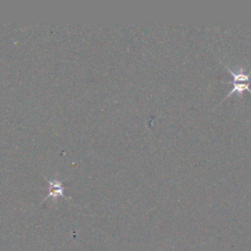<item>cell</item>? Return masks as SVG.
<instances>
[{
  "label": "cell",
  "mask_w": 251,
  "mask_h": 251,
  "mask_svg": "<svg viewBox=\"0 0 251 251\" xmlns=\"http://www.w3.org/2000/svg\"><path fill=\"white\" fill-rule=\"evenodd\" d=\"M225 67L226 68L227 72L232 75V81H223V82L231 83L232 88L228 92V94L224 98V100H226L227 97H229L230 95H232L235 92H237L240 97H242V93L245 90H247L251 93V89L249 87L250 83H251V71L248 72V73H245L242 68H239L238 73H234L227 66L225 65Z\"/></svg>",
  "instance_id": "cell-1"
},
{
  "label": "cell",
  "mask_w": 251,
  "mask_h": 251,
  "mask_svg": "<svg viewBox=\"0 0 251 251\" xmlns=\"http://www.w3.org/2000/svg\"><path fill=\"white\" fill-rule=\"evenodd\" d=\"M63 194V186L60 182L58 181H50V193L47 197H50L51 195H53L54 197H56L57 195H61Z\"/></svg>",
  "instance_id": "cell-2"
}]
</instances>
